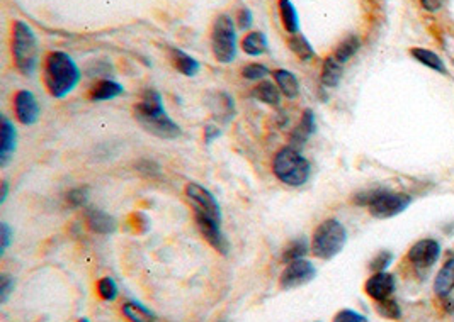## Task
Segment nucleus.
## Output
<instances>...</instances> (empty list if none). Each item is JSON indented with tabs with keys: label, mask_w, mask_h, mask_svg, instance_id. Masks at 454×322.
I'll use <instances>...</instances> for the list:
<instances>
[{
	"label": "nucleus",
	"mask_w": 454,
	"mask_h": 322,
	"mask_svg": "<svg viewBox=\"0 0 454 322\" xmlns=\"http://www.w3.org/2000/svg\"><path fill=\"white\" fill-rule=\"evenodd\" d=\"M392 260H393L392 253L383 251V253H380L378 256H375V260L371 261V265H369V267H371L373 272H376V273L385 272V270L389 267V263H392Z\"/></svg>",
	"instance_id": "f704fd0d"
},
{
	"label": "nucleus",
	"mask_w": 454,
	"mask_h": 322,
	"mask_svg": "<svg viewBox=\"0 0 454 322\" xmlns=\"http://www.w3.org/2000/svg\"><path fill=\"white\" fill-rule=\"evenodd\" d=\"M98 293L102 300L112 302L118 297V285L109 276H104L98 281Z\"/></svg>",
	"instance_id": "7c9ffc66"
},
{
	"label": "nucleus",
	"mask_w": 454,
	"mask_h": 322,
	"mask_svg": "<svg viewBox=\"0 0 454 322\" xmlns=\"http://www.w3.org/2000/svg\"><path fill=\"white\" fill-rule=\"evenodd\" d=\"M15 118L24 126H31L39 119V106L36 97L29 90H19L14 97Z\"/></svg>",
	"instance_id": "9d476101"
},
{
	"label": "nucleus",
	"mask_w": 454,
	"mask_h": 322,
	"mask_svg": "<svg viewBox=\"0 0 454 322\" xmlns=\"http://www.w3.org/2000/svg\"><path fill=\"white\" fill-rule=\"evenodd\" d=\"M12 56H14L15 68L22 75L31 76L38 68V39L29 24L15 21L12 29Z\"/></svg>",
	"instance_id": "7ed1b4c3"
},
{
	"label": "nucleus",
	"mask_w": 454,
	"mask_h": 322,
	"mask_svg": "<svg viewBox=\"0 0 454 322\" xmlns=\"http://www.w3.org/2000/svg\"><path fill=\"white\" fill-rule=\"evenodd\" d=\"M272 172L279 182L289 187H301L310 178V163L298 150L286 146L274 156Z\"/></svg>",
	"instance_id": "20e7f679"
},
{
	"label": "nucleus",
	"mask_w": 454,
	"mask_h": 322,
	"mask_svg": "<svg viewBox=\"0 0 454 322\" xmlns=\"http://www.w3.org/2000/svg\"><path fill=\"white\" fill-rule=\"evenodd\" d=\"M420 2H422V7H424L425 10L436 12L444 6L446 0H420Z\"/></svg>",
	"instance_id": "ea45409f"
},
{
	"label": "nucleus",
	"mask_w": 454,
	"mask_h": 322,
	"mask_svg": "<svg viewBox=\"0 0 454 322\" xmlns=\"http://www.w3.org/2000/svg\"><path fill=\"white\" fill-rule=\"evenodd\" d=\"M361 46V41L357 36H347V38L344 39V41H340L339 46L333 50L332 56L337 59L340 64H345L349 62V59L352 58L357 53V50H359Z\"/></svg>",
	"instance_id": "a878e982"
},
{
	"label": "nucleus",
	"mask_w": 454,
	"mask_h": 322,
	"mask_svg": "<svg viewBox=\"0 0 454 322\" xmlns=\"http://www.w3.org/2000/svg\"><path fill=\"white\" fill-rule=\"evenodd\" d=\"M307 253H308L307 239H305V237H301V239H295V241H291V243H289V246L283 251V261L291 263V261L303 260V256H307Z\"/></svg>",
	"instance_id": "c85d7f7f"
},
{
	"label": "nucleus",
	"mask_w": 454,
	"mask_h": 322,
	"mask_svg": "<svg viewBox=\"0 0 454 322\" xmlns=\"http://www.w3.org/2000/svg\"><path fill=\"white\" fill-rule=\"evenodd\" d=\"M121 311L123 316L130 322H156L155 314L136 300L124 302Z\"/></svg>",
	"instance_id": "6ab92c4d"
},
{
	"label": "nucleus",
	"mask_w": 454,
	"mask_h": 322,
	"mask_svg": "<svg viewBox=\"0 0 454 322\" xmlns=\"http://www.w3.org/2000/svg\"><path fill=\"white\" fill-rule=\"evenodd\" d=\"M441 255V246L434 239H422L413 244L408 251V260L415 265L417 268H429L432 267Z\"/></svg>",
	"instance_id": "f8f14e48"
},
{
	"label": "nucleus",
	"mask_w": 454,
	"mask_h": 322,
	"mask_svg": "<svg viewBox=\"0 0 454 322\" xmlns=\"http://www.w3.org/2000/svg\"><path fill=\"white\" fill-rule=\"evenodd\" d=\"M12 290H14V279L4 273V275L0 276V297H2L0 302H2V304H6V302L9 300Z\"/></svg>",
	"instance_id": "c9c22d12"
},
{
	"label": "nucleus",
	"mask_w": 454,
	"mask_h": 322,
	"mask_svg": "<svg viewBox=\"0 0 454 322\" xmlns=\"http://www.w3.org/2000/svg\"><path fill=\"white\" fill-rule=\"evenodd\" d=\"M171 58H172V64H174L175 70L180 71L182 75L196 76L199 74V68H201L199 63L196 62L192 56L184 53L182 50H172Z\"/></svg>",
	"instance_id": "412c9836"
},
{
	"label": "nucleus",
	"mask_w": 454,
	"mask_h": 322,
	"mask_svg": "<svg viewBox=\"0 0 454 322\" xmlns=\"http://www.w3.org/2000/svg\"><path fill=\"white\" fill-rule=\"evenodd\" d=\"M279 15L283 27L289 34H296L300 31V18L291 0H279Z\"/></svg>",
	"instance_id": "4be33fe9"
},
{
	"label": "nucleus",
	"mask_w": 454,
	"mask_h": 322,
	"mask_svg": "<svg viewBox=\"0 0 454 322\" xmlns=\"http://www.w3.org/2000/svg\"><path fill=\"white\" fill-rule=\"evenodd\" d=\"M15 144H18V136H15V127L7 118H2L0 124V163L2 167H7L12 156H14Z\"/></svg>",
	"instance_id": "4468645a"
},
{
	"label": "nucleus",
	"mask_w": 454,
	"mask_h": 322,
	"mask_svg": "<svg viewBox=\"0 0 454 322\" xmlns=\"http://www.w3.org/2000/svg\"><path fill=\"white\" fill-rule=\"evenodd\" d=\"M347 243V231L339 220L327 219L315 229L312 237V251L320 260H332Z\"/></svg>",
	"instance_id": "39448f33"
},
{
	"label": "nucleus",
	"mask_w": 454,
	"mask_h": 322,
	"mask_svg": "<svg viewBox=\"0 0 454 322\" xmlns=\"http://www.w3.org/2000/svg\"><path fill=\"white\" fill-rule=\"evenodd\" d=\"M274 80L276 85L281 90V94L286 95L288 99H296L300 94V83L298 78L288 70H276L274 74Z\"/></svg>",
	"instance_id": "aec40b11"
},
{
	"label": "nucleus",
	"mask_w": 454,
	"mask_h": 322,
	"mask_svg": "<svg viewBox=\"0 0 454 322\" xmlns=\"http://www.w3.org/2000/svg\"><path fill=\"white\" fill-rule=\"evenodd\" d=\"M289 50L293 51L300 59H310L315 56V51H313V46L310 44L305 36H293L288 43Z\"/></svg>",
	"instance_id": "cd10ccee"
},
{
	"label": "nucleus",
	"mask_w": 454,
	"mask_h": 322,
	"mask_svg": "<svg viewBox=\"0 0 454 322\" xmlns=\"http://www.w3.org/2000/svg\"><path fill=\"white\" fill-rule=\"evenodd\" d=\"M242 50L251 56L264 55L267 51V38L264 32L252 31L248 32L242 41Z\"/></svg>",
	"instance_id": "393cba45"
},
{
	"label": "nucleus",
	"mask_w": 454,
	"mask_h": 322,
	"mask_svg": "<svg viewBox=\"0 0 454 322\" xmlns=\"http://www.w3.org/2000/svg\"><path fill=\"white\" fill-rule=\"evenodd\" d=\"M342 70L344 64H340L331 55L325 59L323 66H321V83H323L325 87H337L340 82V76H342Z\"/></svg>",
	"instance_id": "b1692460"
},
{
	"label": "nucleus",
	"mask_w": 454,
	"mask_h": 322,
	"mask_svg": "<svg viewBox=\"0 0 454 322\" xmlns=\"http://www.w3.org/2000/svg\"><path fill=\"white\" fill-rule=\"evenodd\" d=\"M213 55L220 63H232L236 56V31L230 15L222 14L215 19L211 31Z\"/></svg>",
	"instance_id": "423d86ee"
},
{
	"label": "nucleus",
	"mask_w": 454,
	"mask_h": 322,
	"mask_svg": "<svg viewBox=\"0 0 454 322\" xmlns=\"http://www.w3.org/2000/svg\"><path fill=\"white\" fill-rule=\"evenodd\" d=\"M136 168H138V172L145 176L159 175V172H160L159 164H156L155 161H152V160H142L138 164H136Z\"/></svg>",
	"instance_id": "4c0bfd02"
},
{
	"label": "nucleus",
	"mask_w": 454,
	"mask_h": 322,
	"mask_svg": "<svg viewBox=\"0 0 454 322\" xmlns=\"http://www.w3.org/2000/svg\"><path fill=\"white\" fill-rule=\"evenodd\" d=\"M194 219H196V225H198L199 232L203 234L204 239H206L208 243H210L211 246L220 253V255L227 256L228 248L230 246H228L227 237H225L223 231H222V224L216 223V220L206 219V217L194 216Z\"/></svg>",
	"instance_id": "9b49d317"
},
{
	"label": "nucleus",
	"mask_w": 454,
	"mask_h": 322,
	"mask_svg": "<svg viewBox=\"0 0 454 322\" xmlns=\"http://www.w3.org/2000/svg\"><path fill=\"white\" fill-rule=\"evenodd\" d=\"M45 85L55 99H63L79 85L80 70L77 63L63 51H53L45 62Z\"/></svg>",
	"instance_id": "f03ea898"
},
{
	"label": "nucleus",
	"mask_w": 454,
	"mask_h": 322,
	"mask_svg": "<svg viewBox=\"0 0 454 322\" xmlns=\"http://www.w3.org/2000/svg\"><path fill=\"white\" fill-rule=\"evenodd\" d=\"M364 290L366 293L376 302L389 299L393 290H395V279L387 272H378L366 281Z\"/></svg>",
	"instance_id": "ddd939ff"
},
{
	"label": "nucleus",
	"mask_w": 454,
	"mask_h": 322,
	"mask_svg": "<svg viewBox=\"0 0 454 322\" xmlns=\"http://www.w3.org/2000/svg\"><path fill=\"white\" fill-rule=\"evenodd\" d=\"M410 53H412L413 58L419 59L422 64H425V66L432 68V70H436V71H441V74H446V66H444L443 59H441L436 53H432V51L422 50V48H413Z\"/></svg>",
	"instance_id": "bb28decb"
},
{
	"label": "nucleus",
	"mask_w": 454,
	"mask_h": 322,
	"mask_svg": "<svg viewBox=\"0 0 454 322\" xmlns=\"http://www.w3.org/2000/svg\"><path fill=\"white\" fill-rule=\"evenodd\" d=\"M133 115L145 131L156 138L175 139L182 134V129L167 114L162 104V97L155 90L145 92L142 102L135 104Z\"/></svg>",
	"instance_id": "f257e3e1"
},
{
	"label": "nucleus",
	"mask_w": 454,
	"mask_h": 322,
	"mask_svg": "<svg viewBox=\"0 0 454 322\" xmlns=\"http://www.w3.org/2000/svg\"><path fill=\"white\" fill-rule=\"evenodd\" d=\"M269 74H271V71H269V68L262 63H251L242 70V75L245 78L254 80V82H257V80H264Z\"/></svg>",
	"instance_id": "473e14b6"
},
{
	"label": "nucleus",
	"mask_w": 454,
	"mask_h": 322,
	"mask_svg": "<svg viewBox=\"0 0 454 322\" xmlns=\"http://www.w3.org/2000/svg\"><path fill=\"white\" fill-rule=\"evenodd\" d=\"M412 204V199L405 193H393L383 190L376 197V200L369 205V212L371 216L378 219H388V217H395L401 214L408 205Z\"/></svg>",
	"instance_id": "6e6552de"
},
{
	"label": "nucleus",
	"mask_w": 454,
	"mask_h": 322,
	"mask_svg": "<svg viewBox=\"0 0 454 322\" xmlns=\"http://www.w3.org/2000/svg\"><path fill=\"white\" fill-rule=\"evenodd\" d=\"M316 276V268L313 267L312 261L308 260H296L288 263L286 270L281 273L279 287L283 290H293L303 287V285L310 284Z\"/></svg>",
	"instance_id": "1a4fd4ad"
},
{
	"label": "nucleus",
	"mask_w": 454,
	"mask_h": 322,
	"mask_svg": "<svg viewBox=\"0 0 454 322\" xmlns=\"http://www.w3.org/2000/svg\"><path fill=\"white\" fill-rule=\"evenodd\" d=\"M65 200H67L68 207H72V209L84 207V205L89 202V188L87 187L72 188V190L67 192Z\"/></svg>",
	"instance_id": "c756f323"
},
{
	"label": "nucleus",
	"mask_w": 454,
	"mask_h": 322,
	"mask_svg": "<svg viewBox=\"0 0 454 322\" xmlns=\"http://www.w3.org/2000/svg\"><path fill=\"white\" fill-rule=\"evenodd\" d=\"M376 309H378V314L383 317H387V319H400L401 312H400V305L396 304L393 299H385V300H380L376 304Z\"/></svg>",
	"instance_id": "2f4dec72"
},
{
	"label": "nucleus",
	"mask_w": 454,
	"mask_h": 322,
	"mask_svg": "<svg viewBox=\"0 0 454 322\" xmlns=\"http://www.w3.org/2000/svg\"><path fill=\"white\" fill-rule=\"evenodd\" d=\"M220 136V129L215 127V126H206L204 129V141H206L208 144L213 143V139H216Z\"/></svg>",
	"instance_id": "a19ab883"
},
{
	"label": "nucleus",
	"mask_w": 454,
	"mask_h": 322,
	"mask_svg": "<svg viewBox=\"0 0 454 322\" xmlns=\"http://www.w3.org/2000/svg\"><path fill=\"white\" fill-rule=\"evenodd\" d=\"M87 227L95 234H111L118 229V223L107 212L99 211V209H89L86 214Z\"/></svg>",
	"instance_id": "2eb2a0df"
},
{
	"label": "nucleus",
	"mask_w": 454,
	"mask_h": 322,
	"mask_svg": "<svg viewBox=\"0 0 454 322\" xmlns=\"http://www.w3.org/2000/svg\"><path fill=\"white\" fill-rule=\"evenodd\" d=\"M12 243V229L9 224L2 223L0 224V255L7 251V248L11 246Z\"/></svg>",
	"instance_id": "e433bc0d"
},
{
	"label": "nucleus",
	"mask_w": 454,
	"mask_h": 322,
	"mask_svg": "<svg viewBox=\"0 0 454 322\" xmlns=\"http://www.w3.org/2000/svg\"><path fill=\"white\" fill-rule=\"evenodd\" d=\"M236 21H239V26L242 27V29H251L252 24H254V18H252V12L248 10V9H240L239 18H236Z\"/></svg>",
	"instance_id": "58836bf2"
},
{
	"label": "nucleus",
	"mask_w": 454,
	"mask_h": 322,
	"mask_svg": "<svg viewBox=\"0 0 454 322\" xmlns=\"http://www.w3.org/2000/svg\"><path fill=\"white\" fill-rule=\"evenodd\" d=\"M123 94V87L119 85L118 82L114 80H100L94 85V88L91 90V100L94 102H104V100H111L116 99L118 95Z\"/></svg>",
	"instance_id": "a211bd4d"
},
{
	"label": "nucleus",
	"mask_w": 454,
	"mask_h": 322,
	"mask_svg": "<svg viewBox=\"0 0 454 322\" xmlns=\"http://www.w3.org/2000/svg\"><path fill=\"white\" fill-rule=\"evenodd\" d=\"M333 322H368L364 316H361L359 312L351 311V309H342L335 314Z\"/></svg>",
	"instance_id": "72a5a7b5"
},
{
	"label": "nucleus",
	"mask_w": 454,
	"mask_h": 322,
	"mask_svg": "<svg viewBox=\"0 0 454 322\" xmlns=\"http://www.w3.org/2000/svg\"><path fill=\"white\" fill-rule=\"evenodd\" d=\"M186 197L189 204L194 209V216L206 217V219L222 224V209L216 202L215 195L208 188H204L199 183H187Z\"/></svg>",
	"instance_id": "0eeeda50"
},
{
	"label": "nucleus",
	"mask_w": 454,
	"mask_h": 322,
	"mask_svg": "<svg viewBox=\"0 0 454 322\" xmlns=\"http://www.w3.org/2000/svg\"><path fill=\"white\" fill-rule=\"evenodd\" d=\"M454 288V258L448 260L437 273L434 281V292L439 297H446Z\"/></svg>",
	"instance_id": "f3484780"
},
{
	"label": "nucleus",
	"mask_w": 454,
	"mask_h": 322,
	"mask_svg": "<svg viewBox=\"0 0 454 322\" xmlns=\"http://www.w3.org/2000/svg\"><path fill=\"white\" fill-rule=\"evenodd\" d=\"M79 322H91L89 319H87V317H82V319H80Z\"/></svg>",
	"instance_id": "37998d69"
},
{
	"label": "nucleus",
	"mask_w": 454,
	"mask_h": 322,
	"mask_svg": "<svg viewBox=\"0 0 454 322\" xmlns=\"http://www.w3.org/2000/svg\"><path fill=\"white\" fill-rule=\"evenodd\" d=\"M252 94L257 100H260L262 104H267V106H279L281 102V90L277 88V85H274L272 82H267V80H264V82H260L259 85H257L254 90H252Z\"/></svg>",
	"instance_id": "5701e85b"
},
{
	"label": "nucleus",
	"mask_w": 454,
	"mask_h": 322,
	"mask_svg": "<svg viewBox=\"0 0 454 322\" xmlns=\"http://www.w3.org/2000/svg\"><path fill=\"white\" fill-rule=\"evenodd\" d=\"M7 193H9V185H7V182H2V197H0V202H6Z\"/></svg>",
	"instance_id": "79ce46f5"
},
{
	"label": "nucleus",
	"mask_w": 454,
	"mask_h": 322,
	"mask_svg": "<svg viewBox=\"0 0 454 322\" xmlns=\"http://www.w3.org/2000/svg\"><path fill=\"white\" fill-rule=\"evenodd\" d=\"M313 132H315V114L307 108L301 115V120L298 126L295 127V131L291 132V139H289V146L298 150V148H303L307 144V141L312 138Z\"/></svg>",
	"instance_id": "dca6fc26"
}]
</instances>
